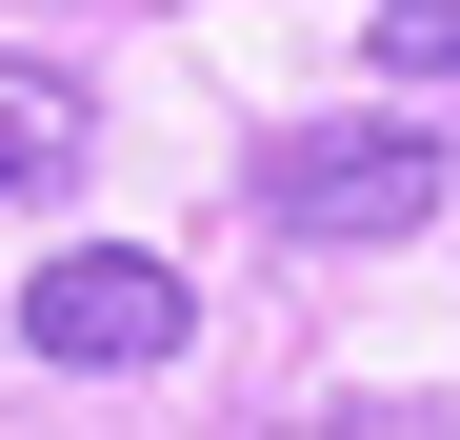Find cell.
<instances>
[{"mask_svg":"<svg viewBox=\"0 0 460 440\" xmlns=\"http://www.w3.org/2000/svg\"><path fill=\"white\" fill-rule=\"evenodd\" d=\"M440 180L460 161L420 120H300V140H261V220H280V241H420Z\"/></svg>","mask_w":460,"mask_h":440,"instance_id":"1","label":"cell"},{"mask_svg":"<svg viewBox=\"0 0 460 440\" xmlns=\"http://www.w3.org/2000/svg\"><path fill=\"white\" fill-rule=\"evenodd\" d=\"M21 340L60 360V381H140V360L200 340V301H181V260H140V241H60L21 280Z\"/></svg>","mask_w":460,"mask_h":440,"instance_id":"2","label":"cell"},{"mask_svg":"<svg viewBox=\"0 0 460 440\" xmlns=\"http://www.w3.org/2000/svg\"><path fill=\"white\" fill-rule=\"evenodd\" d=\"M81 161H101V101L60 60H0V200H60Z\"/></svg>","mask_w":460,"mask_h":440,"instance_id":"3","label":"cell"},{"mask_svg":"<svg viewBox=\"0 0 460 440\" xmlns=\"http://www.w3.org/2000/svg\"><path fill=\"white\" fill-rule=\"evenodd\" d=\"M380 60L401 81H460V0H380Z\"/></svg>","mask_w":460,"mask_h":440,"instance_id":"4","label":"cell"},{"mask_svg":"<svg viewBox=\"0 0 460 440\" xmlns=\"http://www.w3.org/2000/svg\"><path fill=\"white\" fill-rule=\"evenodd\" d=\"M321 440H440V420H420V400H341Z\"/></svg>","mask_w":460,"mask_h":440,"instance_id":"5","label":"cell"}]
</instances>
